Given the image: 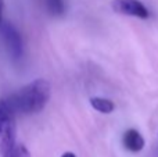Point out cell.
Instances as JSON below:
<instances>
[{"label":"cell","instance_id":"obj_8","mask_svg":"<svg viewBox=\"0 0 158 157\" xmlns=\"http://www.w3.org/2000/svg\"><path fill=\"white\" fill-rule=\"evenodd\" d=\"M3 156L4 157H31V153L27 149V146H24V145H14Z\"/></svg>","mask_w":158,"mask_h":157},{"label":"cell","instance_id":"obj_3","mask_svg":"<svg viewBox=\"0 0 158 157\" xmlns=\"http://www.w3.org/2000/svg\"><path fill=\"white\" fill-rule=\"evenodd\" d=\"M0 36L3 39L7 53L11 56V58L18 60L22 56V38L21 33L17 31L11 22L6 19H0Z\"/></svg>","mask_w":158,"mask_h":157},{"label":"cell","instance_id":"obj_6","mask_svg":"<svg viewBox=\"0 0 158 157\" xmlns=\"http://www.w3.org/2000/svg\"><path fill=\"white\" fill-rule=\"evenodd\" d=\"M90 106H92L94 110H97L98 113H103V114H110L114 111L115 106L114 103L111 102L110 99H106V97H92L90 99Z\"/></svg>","mask_w":158,"mask_h":157},{"label":"cell","instance_id":"obj_10","mask_svg":"<svg viewBox=\"0 0 158 157\" xmlns=\"http://www.w3.org/2000/svg\"><path fill=\"white\" fill-rule=\"evenodd\" d=\"M61 157H77V156H75L72 152H65V153H64V155L61 156Z\"/></svg>","mask_w":158,"mask_h":157},{"label":"cell","instance_id":"obj_2","mask_svg":"<svg viewBox=\"0 0 158 157\" xmlns=\"http://www.w3.org/2000/svg\"><path fill=\"white\" fill-rule=\"evenodd\" d=\"M15 111L8 99L0 100V150L4 155L15 145Z\"/></svg>","mask_w":158,"mask_h":157},{"label":"cell","instance_id":"obj_5","mask_svg":"<svg viewBox=\"0 0 158 157\" xmlns=\"http://www.w3.org/2000/svg\"><path fill=\"white\" fill-rule=\"evenodd\" d=\"M122 142H123V146L132 153H137L140 150H143V147L146 145L144 138L142 136V134L137 129H135V128H131V129H128L123 134Z\"/></svg>","mask_w":158,"mask_h":157},{"label":"cell","instance_id":"obj_9","mask_svg":"<svg viewBox=\"0 0 158 157\" xmlns=\"http://www.w3.org/2000/svg\"><path fill=\"white\" fill-rule=\"evenodd\" d=\"M3 8H4V0H0V19L3 18Z\"/></svg>","mask_w":158,"mask_h":157},{"label":"cell","instance_id":"obj_1","mask_svg":"<svg viewBox=\"0 0 158 157\" xmlns=\"http://www.w3.org/2000/svg\"><path fill=\"white\" fill-rule=\"evenodd\" d=\"M52 96V88L46 79H38L29 82L28 85L22 86L17 93L8 97L11 107L14 108L15 114L22 116H32L38 114L47 106Z\"/></svg>","mask_w":158,"mask_h":157},{"label":"cell","instance_id":"obj_7","mask_svg":"<svg viewBox=\"0 0 158 157\" xmlns=\"http://www.w3.org/2000/svg\"><path fill=\"white\" fill-rule=\"evenodd\" d=\"M44 6H46L49 14L54 17H60L64 14V2L63 0H44Z\"/></svg>","mask_w":158,"mask_h":157},{"label":"cell","instance_id":"obj_4","mask_svg":"<svg viewBox=\"0 0 158 157\" xmlns=\"http://www.w3.org/2000/svg\"><path fill=\"white\" fill-rule=\"evenodd\" d=\"M112 10L118 14L136 18H148L150 11L140 0H112Z\"/></svg>","mask_w":158,"mask_h":157}]
</instances>
